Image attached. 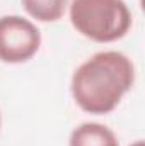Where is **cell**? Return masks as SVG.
Wrapping results in <instances>:
<instances>
[{
  "instance_id": "obj_3",
  "label": "cell",
  "mask_w": 145,
  "mask_h": 146,
  "mask_svg": "<svg viewBox=\"0 0 145 146\" xmlns=\"http://www.w3.org/2000/svg\"><path fill=\"white\" fill-rule=\"evenodd\" d=\"M41 48L36 24L21 15L0 17V61L19 65L29 61Z\"/></svg>"
},
{
  "instance_id": "obj_5",
  "label": "cell",
  "mask_w": 145,
  "mask_h": 146,
  "mask_svg": "<svg viewBox=\"0 0 145 146\" xmlns=\"http://www.w3.org/2000/svg\"><path fill=\"white\" fill-rule=\"evenodd\" d=\"M70 0H21L26 14L38 22H56L67 12Z\"/></svg>"
},
{
  "instance_id": "obj_7",
  "label": "cell",
  "mask_w": 145,
  "mask_h": 146,
  "mask_svg": "<svg viewBox=\"0 0 145 146\" xmlns=\"http://www.w3.org/2000/svg\"><path fill=\"white\" fill-rule=\"evenodd\" d=\"M0 126H2V114H0Z\"/></svg>"
},
{
  "instance_id": "obj_2",
  "label": "cell",
  "mask_w": 145,
  "mask_h": 146,
  "mask_svg": "<svg viewBox=\"0 0 145 146\" xmlns=\"http://www.w3.org/2000/svg\"><path fill=\"white\" fill-rule=\"evenodd\" d=\"M68 15L80 36L103 44L125 37L133 22L125 0H72Z\"/></svg>"
},
{
  "instance_id": "obj_4",
  "label": "cell",
  "mask_w": 145,
  "mask_h": 146,
  "mask_svg": "<svg viewBox=\"0 0 145 146\" xmlns=\"http://www.w3.org/2000/svg\"><path fill=\"white\" fill-rule=\"evenodd\" d=\"M68 146H119V141L108 126L99 122H82L70 133Z\"/></svg>"
},
{
  "instance_id": "obj_6",
  "label": "cell",
  "mask_w": 145,
  "mask_h": 146,
  "mask_svg": "<svg viewBox=\"0 0 145 146\" xmlns=\"http://www.w3.org/2000/svg\"><path fill=\"white\" fill-rule=\"evenodd\" d=\"M130 146H145V143H144V141H142V139H137L135 143H132V145H130Z\"/></svg>"
},
{
  "instance_id": "obj_1",
  "label": "cell",
  "mask_w": 145,
  "mask_h": 146,
  "mask_svg": "<svg viewBox=\"0 0 145 146\" xmlns=\"http://www.w3.org/2000/svg\"><path fill=\"white\" fill-rule=\"evenodd\" d=\"M135 83V65L119 51H99L73 72L70 92L87 114L104 115L116 109Z\"/></svg>"
}]
</instances>
